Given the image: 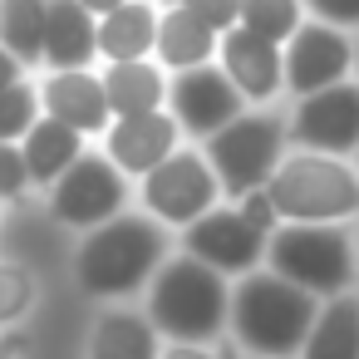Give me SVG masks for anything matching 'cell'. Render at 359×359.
<instances>
[{"label": "cell", "instance_id": "4316f807", "mask_svg": "<svg viewBox=\"0 0 359 359\" xmlns=\"http://www.w3.org/2000/svg\"><path fill=\"white\" fill-rule=\"evenodd\" d=\"M25 187H30V172H25L20 143H0V202H15Z\"/></svg>", "mask_w": 359, "mask_h": 359}, {"label": "cell", "instance_id": "8d00e7d4", "mask_svg": "<svg viewBox=\"0 0 359 359\" xmlns=\"http://www.w3.org/2000/svg\"><path fill=\"white\" fill-rule=\"evenodd\" d=\"M168 6H177V0H168Z\"/></svg>", "mask_w": 359, "mask_h": 359}, {"label": "cell", "instance_id": "9a60e30c", "mask_svg": "<svg viewBox=\"0 0 359 359\" xmlns=\"http://www.w3.org/2000/svg\"><path fill=\"white\" fill-rule=\"evenodd\" d=\"M217 50H222V74L241 99H271L280 89V50L271 40L231 25L217 35Z\"/></svg>", "mask_w": 359, "mask_h": 359}, {"label": "cell", "instance_id": "2e32d148", "mask_svg": "<svg viewBox=\"0 0 359 359\" xmlns=\"http://www.w3.org/2000/svg\"><path fill=\"white\" fill-rule=\"evenodd\" d=\"M94 15L79 0H45V40H40V65L50 69H89L99 45H94Z\"/></svg>", "mask_w": 359, "mask_h": 359}, {"label": "cell", "instance_id": "74e56055", "mask_svg": "<svg viewBox=\"0 0 359 359\" xmlns=\"http://www.w3.org/2000/svg\"><path fill=\"white\" fill-rule=\"evenodd\" d=\"M0 207H6V202H0Z\"/></svg>", "mask_w": 359, "mask_h": 359}, {"label": "cell", "instance_id": "ac0fdd59", "mask_svg": "<svg viewBox=\"0 0 359 359\" xmlns=\"http://www.w3.org/2000/svg\"><path fill=\"white\" fill-rule=\"evenodd\" d=\"M99 79H104V99H109V114H114V118L158 114V109H163V99H168V84H163V74H158L148 60L109 65Z\"/></svg>", "mask_w": 359, "mask_h": 359}, {"label": "cell", "instance_id": "603a6c76", "mask_svg": "<svg viewBox=\"0 0 359 359\" xmlns=\"http://www.w3.org/2000/svg\"><path fill=\"white\" fill-rule=\"evenodd\" d=\"M40 40H45V0H0V50L20 69L40 65Z\"/></svg>", "mask_w": 359, "mask_h": 359}, {"label": "cell", "instance_id": "ba28073f", "mask_svg": "<svg viewBox=\"0 0 359 359\" xmlns=\"http://www.w3.org/2000/svg\"><path fill=\"white\" fill-rule=\"evenodd\" d=\"M217 197H222V187L202 153L172 148L153 172H143V202L163 222H197L202 212L217 207Z\"/></svg>", "mask_w": 359, "mask_h": 359}, {"label": "cell", "instance_id": "5bb4252c", "mask_svg": "<svg viewBox=\"0 0 359 359\" xmlns=\"http://www.w3.org/2000/svg\"><path fill=\"white\" fill-rule=\"evenodd\" d=\"M177 148V123H172V114H133V118H114L109 123V163L118 168V172H128V177H143V172H153L168 153Z\"/></svg>", "mask_w": 359, "mask_h": 359}, {"label": "cell", "instance_id": "e575fe53", "mask_svg": "<svg viewBox=\"0 0 359 359\" xmlns=\"http://www.w3.org/2000/svg\"><path fill=\"white\" fill-rule=\"evenodd\" d=\"M0 359H11V349H6V344H0Z\"/></svg>", "mask_w": 359, "mask_h": 359}, {"label": "cell", "instance_id": "277c9868", "mask_svg": "<svg viewBox=\"0 0 359 359\" xmlns=\"http://www.w3.org/2000/svg\"><path fill=\"white\" fill-rule=\"evenodd\" d=\"M148 310H153L148 325H158L172 344H202V339H217L226 325V285L212 266L182 256L158 271Z\"/></svg>", "mask_w": 359, "mask_h": 359}, {"label": "cell", "instance_id": "f546056e", "mask_svg": "<svg viewBox=\"0 0 359 359\" xmlns=\"http://www.w3.org/2000/svg\"><path fill=\"white\" fill-rule=\"evenodd\" d=\"M300 11H315L325 25H359V0H300Z\"/></svg>", "mask_w": 359, "mask_h": 359}, {"label": "cell", "instance_id": "836d02e7", "mask_svg": "<svg viewBox=\"0 0 359 359\" xmlns=\"http://www.w3.org/2000/svg\"><path fill=\"white\" fill-rule=\"evenodd\" d=\"M217 359H236V354H231V349H222V354H217Z\"/></svg>", "mask_w": 359, "mask_h": 359}, {"label": "cell", "instance_id": "d590c367", "mask_svg": "<svg viewBox=\"0 0 359 359\" xmlns=\"http://www.w3.org/2000/svg\"><path fill=\"white\" fill-rule=\"evenodd\" d=\"M354 65H359V50H354Z\"/></svg>", "mask_w": 359, "mask_h": 359}, {"label": "cell", "instance_id": "484cf974", "mask_svg": "<svg viewBox=\"0 0 359 359\" xmlns=\"http://www.w3.org/2000/svg\"><path fill=\"white\" fill-rule=\"evenodd\" d=\"M35 305V276L20 261H0V330H11Z\"/></svg>", "mask_w": 359, "mask_h": 359}, {"label": "cell", "instance_id": "8992f818", "mask_svg": "<svg viewBox=\"0 0 359 359\" xmlns=\"http://www.w3.org/2000/svg\"><path fill=\"white\" fill-rule=\"evenodd\" d=\"M285 153V123L271 114H236L231 123H222L217 133H207V168L217 177L222 192L246 197L256 187H266V177L276 172Z\"/></svg>", "mask_w": 359, "mask_h": 359}, {"label": "cell", "instance_id": "30bf717a", "mask_svg": "<svg viewBox=\"0 0 359 359\" xmlns=\"http://www.w3.org/2000/svg\"><path fill=\"white\" fill-rule=\"evenodd\" d=\"M349 65H354V45L334 25L315 20L290 35V55H280V84H290L295 94H315V89L339 84Z\"/></svg>", "mask_w": 359, "mask_h": 359}, {"label": "cell", "instance_id": "d4e9b609", "mask_svg": "<svg viewBox=\"0 0 359 359\" xmlns=\"http://www.w3.org/2000/svg\"><path fill=\"white\" fill-rule=\"evenodd\" d=\"M35 118H40V94L30 79H15L11 89H0V143H20Z\"/></svg>", "mask_w": 359, "mask_h": 359}, {"label": "cell", "instance_id": "8fae6325", "mask_svg": "<svg viewBox=\"0 0 359 359\" xmlns=\"http://www.w3.org/2000/svg\"><path fill=\"white\" fill-rule=\"evenodd\" d=\"M172 123L177 128H187V133H197V138H207V133H217L222 123H231L236 114H241V94L231 89V79L222 74V69H212V65H197V69H177V79H172Z\"/></svg>", "mask_w": 359, "mask_h": 359}, {"label": "cell", "instance_id": "7402d4cb", "mask_svg": "<svg viewBox=\"0 0 359 359\" xmlns=\"http://www.w3.org/2000/svg\"><path fill=\"white\" fill-rule=\"evenodd\" d=\"M89 359H158V334L133 310H109L89 334Z\"/></svg>", "mask_w": 359, "mask_h": 359}, {"label": "cell", "instance_id": "7c38bea8", "mask_svg": "<svg viewBox=\"0 0 359 359\" xmlns=\"http://www.w3.org/2000/svg\"><path fill=\"white\" fill-rule=\"evenodd\" d=\"M266 251V236L241 217V212H202L197 222H187V256L212 266L217 276L222 271H251Z\"/></svg>", "mask_w": 359, "mask_h": 359}, {"label": "cell", "instance_id": "83f0119b", "mask_svg": "<svg viewBox=\"0 0 359 359\" xmlns=\"http://www.w3.org/2000/svg\"><path fill=\"white\" fill-rule=\"evenodd\" d=\"M177 6H182V11H192V15H197L202 25H212L217 35L236 25V0H177Z\"/></svg>", "mask_w": 359, "mask_h": 359}, {"label": "cell", "instance_id": "e0dca14e", "mask_svg": "<svg viewBox=\"0 0 359 359\" xmlns=\"http://www.w3.org/2000/svg\"><path fill=\"white\" fill-rule=\"evenodd\" d=\"M153 35H158V15L148 0H123L109 15H99V25H94V45H99V55H109V65L148 60Z\"/></svg>", "mask_w": 359, "mask_h": 359}, {"label": "cell", "instance_id": "d6a6232c", "mask_svg": "<svg viewBox=\"0 0 359 359\" xmlns=\"http://www.w3.org/2000/svg\"><path fill=\"white\" fill-rule=\"evenodd\" d=\"M79 6H84V11H89L94 20H99V15H109L114 6H123V0H79Z\"/></svg>", "mask_w": 359, "mask_h": 359}, {"label": "cell", "instance_id": "5b68a950", "mask_svg": "<svg viewBox=\"0 0 359 359\" xmlns=\"http://www.w3.org/2000/svg\"><path fill=\"white\" fill-rule=\"evenodd\" d=\"M271 276L300 285L305 295H339L349 285L354 256H349V236L334 222H285L271 236Z\"/></svg>", "mask_w": 359, "mask_h": 359}, {"label": "cell", "instance_id": "6da1fadb", "mask_svg": "<svg viewBox=\"0 0 359 359\" xmlns=\"http://www.w3.org/2000/svg\"><path fill=\"white\" fill-rule=\"evenodd\" d=\"M168 236L153 217H109L89 226V241L79 246V285L89 295H128L163 266Z\"/></svg>", "mask_w": 359, "mask_h": 359}, {"label": "cell", "instance_id": "4fadbf2b", "mask_svg": "<svg viewBox=\"0 0 359 359\" xmlns=\"http://www.w3.org/2000/svg\"><path fill=\"white\" fill-rule=\"evenodd\" d=\"M40 94V114L74 128L79 138L84 133H104L114 123L109 114V99H104V79L89 74V69H50L45 84H35Z\"/></svg>", "mask_w": 359, "mask_h": 359}, {"label": "cell", "instance_id": "9c48e42d", "mask_svg": "<svg viewBox=\"0 0 359 359\" xmlns=\"http://www.w3.org/2000/svg\"><path fill=\"white\" fill-rule=\"evenodd\" d=\"M290 143L305 153L344 158L359 148V84H330L305 94V104L290 118Z\"/></svg>", "mask_w": 359, "mask_h": 359}, {"label": "cell", "instance_id": "52a82bcc", "mask_svg": "<svg viewBox=\"0 0 359 359\" xmlns=\"http://www.w3.org/2000/svg\"><path fill=\"white\" fill-rule=\"evenodd\" d=\"M123 202H128L123 172H118L109 158H99V153H79V158L50 182V207H55V217H60L65 226H84V231H89V226L118 217Z\"/></svg>", "mask_w": 359, "mask_h": 359}, {"label": "cell", "instance_id": "3957f363", "mask_svg": "<svg viewBox=\"0 0 359 359\" xmlns=\"http://www.w3.org/2000/svg\"><path fill=\"white\" fill-rule=\"evenodd\" d=\"M266 197L280 222H344L359 212V177L325 153H295L266 177Z\"/></svg>", "mask_w": 359, "mask_h": 359}, {"label": "cell", "instance_id": "7a4b0ae2", "mask_svg": "<svg viewBox=\"0 0 359 359\" xmlns=\"http://www.w3.org/2000/svg\"><path fill=\"white\" fill-rule=\"evenodd\" d=\"M315 310H320L315 295H305L300 285H290L280 276H256V271L226 300V320H231L236 339L251 354H266V359L295 354L305 344V334H310Z\"/></svg>", "mask_w": 359, "mask_h": 359}, {"label": "cell", "instance_id": "1f68e13d", "mask_svg": "<svg viewBox=\"0 0 359 359\" xmlns=\"http://www.w3.org/2000/svg\"><path fill=\"white\" fill-rule=\"evenodd\" d=\"M158 359H212L207 349H197V344H172L168 354H158Z\"/></svg>", "mask_w": 359, "mask_h": 359}, {"label": "cell", "instance_id": "f1b7e54d", "mask_svg": "<svg viewBox=\"0 0 359 359\" xmlns=\"http://www.w3.org/2000/svg\"><path fill=\"white\" fill-rule=\"evenodd\" d=\"M236 212H241V217H246V222H251V226H256L261 236H271V231L280 226V217H276V207H271V197H266V187H256V192H246Z\"/></svg>", "mask_w": 359, "mask_h": 359}, {"label": "cell", "instance_id": "ffe728a7", "mask_svg": "<svg viewBox=\"0 0 359 359\" xmlns=\"http://www.w3.org/2000/svg\"><path fill=\"white\" fill-rule=\"evenodd\" d=\"M153 50L168 69H197V65H212V50H217V30L202 25L192 11L172 6L163 20H158V35H153Z\"/></svg>", "mask_w": 359, "mask_h": 359}, {"label": "cell", "instance_id": "44dd1931", "mask_svg": "<svg viewBox=\"0 0 359 359\" xmlns=\"http://www.w3.org/2000/svg\"><path fill=\"white\" fill-rule=\"evenodd\" d=\"M300 354L305 359H359V300L334 295L325 310H315Z\"/></svg>", "mask_w": 359, "mask_h": 359}, {"label": "cell", "instance_id": "4dcf8cb0", "mask_svg": "<svg viewBox=\"0 0 359 359\" xmlns=\"http://www.w3.org/2000/svg\"><path fill=\"white\" fill-rule=\"evenodd\" d=\"M15 79H25V69H20V65H15L6 50H0V89H11Z\"/></svg>", "mask_w": 359, "mask_h": 359}, {"label": "cell", "instance_id": "d6986e66", "mask_svg": "<svg viewBox=\"0 0 359 359\" xmlns=\"http://www.w3.org/2000/svg\"><path fill=\"white\" fill-rule=\"evenodd\" d=\"M79 153H84V138H79L74 128H65V123L45 118V114H40V118L30 123V133L20 138V158H25V172H30L35 187H50Z\"/></svg>", "mask_w": 359, "mask_h": 359}, {"label": "cell", "instance_id": "cb8c5ba5", "mask_svg": "<svg viewBox=\"0 0 359 359\" xmlns=\"http://www.w3.org/2000/svg\"><path fill=\"white\" fill-rule=\"evenodd\" d=\"M236 25L280 45L300 30V0H236Z\"/></svg>", "mask_w": 359, "mask_h": 359}]
</instances>
